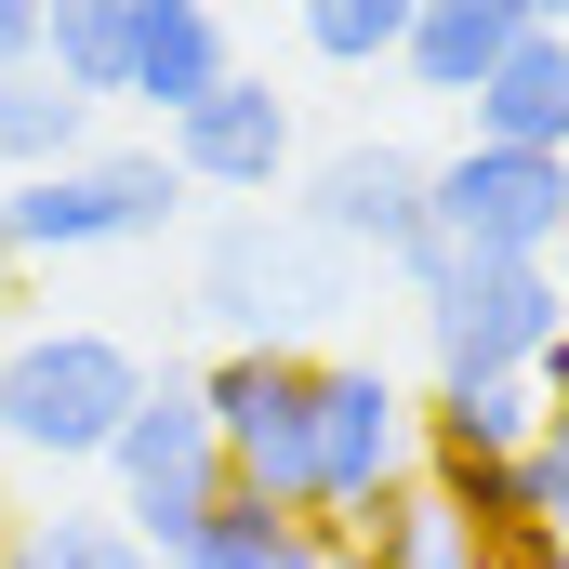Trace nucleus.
Here are the masks:
<instances>
[{
    "label": "nucleus",
    "mask_w": 569,
    "mask_h": 569,
    "mask_svg": "<svg viewBox=\"0 0 569 569\" xmlns=\"http://www.w3.org/2000/svg\"><path fill=\"white\" fill-rule=\"evenodd\" d=\"M172 569H345V530H331V517H291L266 490H226V503L186 530Z\"/></svg>",
    "instance_id": "ddd939ff"
},
{
    "label": "nucleus",
    "mask_w": 569,
    "mask_h": 569,
    "mask_svg": "<svg viewBox=\"0 0 569 569\" xmlns=\"http://www.w3.org/2000/svg\"><path fill=\"white\" fill-rule=\"evenodd\" d=\"M291 27H305V53H318V67H398L411 0H291Z\"/></svg>",
    "instance_id": "412c9836"
},
{
    "label": "nucleus",
    "mask_w": 569,
    "mask_h": 569,
    "mask_svg": "<svg viewBox=\"0 0 569 569\" xmlns=\"http://www.w3.org/2000/svg\"><path fill=\"white\" fill-rule=\"evenodd\" d=\"M331 291H345V252H318L305 226H266V212H239L199 252V305L226 318V345H291V318H318Z\"/></svg>",
    "instance_id": "6e6552de"
},
{
    "label": "nucleus",
    "mask_w": 569,
    "mask_h": 569,
    "mask_svg": "<svg viewBox=\"0 0 569 569\" xmlns=\"http://www.w3.org/2000/svg\"><path fill=\"white\" fill-rule=\"evenodd\" d=\"M0 67H40V0H0Z\"/></svg>",
    "instance_id": "b1692460"
},
{
    "label": "nucleus",
    "mask_w": 569,
    "mask_h": 569,
    "mask_svg": "<svg viewBox=\"0 0 569 569\" xmlns=\"http://www.w3.org/2000/svg\"><path fill=\"white\" fill-rule=\"evenodd\" d=\"M93 146V107L53 80V67H0V186L13 172H53V159H80Z\"/></svg>",
    "instance_id": "dca6fc26"
},
{
    "label": "nucleus",
    "mask_w": 569,
    "mask_h": 569,
    "mask_svg": "<svg viewBox=\"0 0 569 569\" xmlns=\"http://www.w3.org/2000/svg\"><path fill=\"white\" fill-rule=\"evenodd\" d=\"M517 13H530V27H557V40H569V0H517Z\"/></svg>",
    "instance_id": "a878e982"
},
{
    "label": "nucleus",
    "mask_w": 569,
    "mask_h": 569,
    "mask_svg": "<svg viewBox=\"0 0 569 569\" xmlns=\"http://www.w3.org/2000/svg\"><path fill=\"white\" fill-rule=\"evenodd\" d=\"M107 490H120L107 517H120L159 569L186 557V530L239 490L226 450H212V411H199V371H146V398L120 411V437H107Z\"/></svg>",
    "instance_id": "7ed1b4c3"
},
{
    "label": "nucleus",
    "mask_w": 569,
    "mask_h": 569,
    "mask_svg": "<svg viewBox=\"0 0 569 569\" xmlns=\"http://www.w3.org/2000/svg\"><path fill=\"white\" fill-rule=\"evenodd\" d=\"M437 490L477 517V530H517V517H557V477H543V450H503V463H477V450H450V463H425Z\"/></svg>",
    "instance_id": "6ab92c4d"
},
{
    "label": "nucleus",
    "mask_w": 569,
    "mask_h": 569,
    "mask_svg": "<svg viewBox=\"0 0 569 569\" xmlns=\"http://www.w3.org/2000/svg\"><path fill=\"white\" fill-rule=\"evenodd\" d=\"M159 159L186 172V199H279L291 186V93L239 67L226 93H199V107L159 133Z\"/></svg>",
    "instance_id": "9d476101"
},
{
    "label": "nucleus",
    "mask_w": 569,
    "mask_h": 569,
    "mask_svg": "<svg viewBox=\"0 0 569 569\" xmlns=\"http://www.w3.org/2000/svg\"><path fill=\"white\" fill-rule=\"evenodd\" d=\"M146 398V358L120 331H13L0 345V450L13 463H107L120 411Z\"/></svg>",
    "instance_id": "f03ea898"
},
{
    "label": "nucleus",
    "mask_w": 569,
    "mask_h": 569,
    "mask_svg": "<svg viewBox=\"0 0 569 569\" xmlns=\"http://www.w3.org/2000/svg\"><path fill=\"white\" fill-rule=\"evenodd\" d=\"M0 569H159V557H146L120 517H80V503H53V517H13Z\"/></svg>",
    "instance_id": "aec40b11"
},
{
    "label": "nucleus",
    "mask_w": 569,
    "mask_h": 569,
    "mask_svg": "<svg viewBox=\"0 0 569 569\" xmlns=\"http://www.w3.org/2000/svg\"><path fill=\"white\" fill-rule=\"evenodd\" d=\"M40 67H53L80 107H107L120 67H133V0H40Z\"/></svg>",
    "instance_id": "f3484780"
},
{
    "label": "nucleus",
    "mask_w": 569,
    "mask_h": 569,
    "mask_svg": "<svg viewBox=\"0 0 569 569\" xmlns=\"http://www.w3.org/2000/svg\"><path fill=\"white\" fill-rule=\"evenodd\" d=\"M13 305H27V266H13V252H0V318H13Z\"/></svg>",
    "instance_id": "393cba45"
},
{
    "label": "nucleus",
    "mask_w": 569,
    "mask_h": 569,
    "mask_svg": "<svg viewBox=\"0 0 569 569\" xmlns=\"http://www.w3.org/2000/svg\"><path fill=\"white\" fill-rule=\"evenodd\" d=\"M530 398H543V477H557V503H569V345H543V371H530Z\"/></svg>",
    "instance_id": "4be33fe9"
},
{
    "label": "nucleus",
    "mask_w": 569,
    "mask_h": 569,
    "mask_svg": "<svg viewBox=\"0 0 569 569\" xmlns=\"http://www.w3.org/2000/svg\"><path fill=\"white\" fill-rule=\"evenodd\" d=\"M0 543H13V503H0Z\"/></svg>",
    "instance_id": "cd10ccee"
},
{
    "label": "nucleus",
    "mask_w": 569,
    "mask_h": 569,
    "mask_svg": "<svg viewBox=\"0 0 569 569\" xmlns=\"http://www.w3.org/2000/svg\"><path fill=\"white\" fill-rule=\"evenodd\" d=\"M463 107H477V146H557V159H569V40H557V27H530Z\"/></svg>",
    "instance_id": "2eb2a0df"
},
{
    "label": "nucleus",
    "mask_w": 569,
    "mask_h": 569,
    "mask_svg": "<svg viewBox=\"0 0 569 569\" xmlns=\"http://www.w3.org/2000/svg\"><path fill=\"white\" fill-rule=\"evenodd\" d=\"M279 13H291V0H279Z\"/></svg>",
    "instance_id": "c756f323"
},
{
    "label": "nucleus",
    "mask_w": 569,
    "mask_h": 569,
    "mask_svg": "<svg viewBox=\"0 0 569 569\" xmlns=\"http://www.w3.org/2000/svg\"><path fill=\"white\" fill-rule=\"evenodd\" d=\"M186 212V172L159 146H80L53 172H13L0 186V252L13 266H67V252H133Z\"/></svg>",
    "instance_id": "f257e3e1"
},
{
    "label": "nucleus",
    "mask_w": 569,
    "mask_h": 569,
    "mask_svg": "<svg viewBox=\"0 0 569 569\" xmlns=\"http://www.w3.org/2000/svg\"><path fill=\"white\" fill-rule=\"evenodd\" d=\"M543 279H557V305H569V226H557V252H543Z\"/></svg>",
    "instance_id": "bb28decb"
},
{
    "label": "nucleus",
    "mask_w": 569,
    "mask_h": 569,
    "mask_svg": "<svg viewBox=\"0 0 569 569\" xmlns=\"http://www.w3.org/2000/svg\"><path fill=\"white\" fill-rule=\"evenodd\" d=\"M490 569H569L557 517H517V530H490Z\"/></svg>",
    "instance_id": "5701e85b"
},
{
    "label": "nucleus",
    "mask_w": 569,
    "mask_h": 569,
    "mask_svg": "<svg viewBox=\"0 0 569 569\" xmlns=\"http://www.w3.org/2000/svg\"><path fill=\"white\" fill-rule=\"evenodd\" d=\"M543 345H569V305H557L543 266H517V252H450V279L425 291L437 385H530Z\"/></svg>",
    "instance_id": "39448f33"
},
{
    "label": "nucleus",
    "mask_w": 569,
    "mask_h": 569,
    "mask_svg": "<svg viewBox=\"0 0 569 569\" xmlns=\"http://www.w3.org/2000/svg\"><path fill=\"white\" fill-rule=\"evenodd\" d=\"M331 530H345V569H490V530L437 490L425 463L398 490H371L358 517H331Z\"/></svg>",
    "instance_id": "f8f14e48"
},
{
    "label": "nucleus",
    "mask_w": 569,
    "mask_h": 569,
    "mask_svg": "<svg viewBox=\"0 0 569 569\" xmlns=\"http://www.w3.org/2000/svg\"><path fill=\"white\" fill-rule=\"evenodd\" d=\"M226 80H239L226 0H133V67H120V93H133L159 133H172L199 93H226Z\"/></svg>",
    "instance_id": "9b49d317"
},
{
    "label": "nucleus",
    "mask_w": 569,
    "mask_h": 569,
    "mask_svg": "<svg viewBox=\"0 0 569 569\" xmlns=\"http://www.w3.org/2000/svg\"><path fill=\"white\" fill-rule=\"evenodd\" d=\"M517 40H530V13H517V0H411L398 67H411L425 93H450V107H463V93H477V80L517 53Z\"/></svg>",
    "instance_id": "4468645a"
},
{
    "label": "nucleus",
    "mask_w": 569,
    "mask_h": 569,
    "mask_svg": "<svg viewBox=\"0 0 569 569\" xmlns=\"http://www.w3.org/2000/svg\"><path fill=\"white\" fill-rule=\"evenodd\" d=\"M425 463V398L385 358H318V517H358Z\"/></svg>",
    "instance_id": "0eeeda50"
},
{
    "label": "nucleus",
    "mask_w": 569,
    "mask_h": 569,
    "mask_svg": "<svg viewBox=\"0 0 569 569\" xmlns=\"http://www.w3.org/2000/svg\"><path fill=\"white\" fill-rule=\"evenodd\" d=\"M291 226H305L318 252H345V266H358V252H371V266H398V252L437 226V212H425V159H411V146H385V133L331 146V159L305 172V212H291Z\"/></svg>",
    "instance_id": "1a4fd4ad"
},
{
    "label": "nucleus",
    "mask_w": 569,
    "mask_h": 569,
    "mask_svg": "<svg viewBox=\"0 0 569 569\" xmlns=\"http://www.w3.org/2000/svg\"><path fill=\"white\" fill-rule=\"evenodd\" d=\"M199 411H212V450L239 490L318 517V358L305 345H226L199 371Z\"/></svg>",
    "instance_id": "20e7f679"
},
{
    "label": "nucleus",
    "mask_w": 569,
    "mask_h": 569,
    "mask_svg": "<svg viewBox=\"0 0 569 569\" xmlns=\"http://www.w3.org/2000/svg\"><path fill=\"white\" fill-rule=\"evenodd\" d=\"M530 437H543V398H530V385H437L425 398V463H450V450L503 463V450H530Z\"/></svg>",
    "instance_id": "a211bd4d"
},
{
    "label": "nucleus",
    "mask_w": 569,
    "mask_h": 569,
    "mask_svg": "<svg viewBox=\"0 0 569 569\" xmlns=\"http://www.w3.org/2000/svg\"><path fill=\"white\" fill-rule=\"evenodd\" d=\"M425 212L450 252H517V266H543L569 226V159L557 146H450V159H425Z\"/></svg>",
    "instance_id": "423d86ee"
},
{
    "label": "nucleus",
    "mask_w": 569,
    "mask_h": 569,
    "mask_svg": "<svg viewBox=\"0 0 569 569\" xmlns=\"http://www.w3.org/2000/svg\"><path fill=\"white\" fill-rule=\"evenodd\" d=\"M557 543H569V503H557Z\"/></svg>",
    "instance_id": "c85d7f7f"
}]
</instances>
